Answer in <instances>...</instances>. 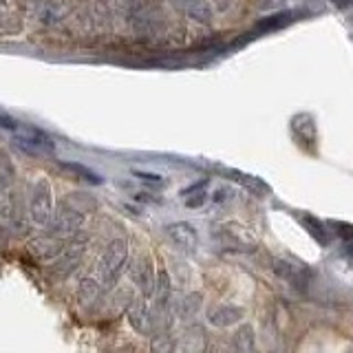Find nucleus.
I'll list each match as a JSON object with an SVG mask.
<instances>
[{"label":"nucleus","mask_w":353,"mask_h":353,"mask_svg":"<svg viewBox=\"0 0 353 353\" xmlns=\"http://www.w3.org/2000/svg\"><path fill=\"white\" fill-rule=\"evenodd\" d=\"M128 323L135 327V331L139 334H148L150 331V309L146 305V301H132V305L128 307Z\"/></svg>","instance_id":"nucleus-11"},{"label":"nucleus","mask_w":353,"mask_h":353,"mask_svg":"<svg viewBox=\"0 0 353 353\" xmlns=\"http://www.w3.org/2000/svg\"><path fill=\"white\" fill-rule=\"evenodd\" d=\"M71 9V3H66V0H47L38 11V20L42 25H58L64 18H69Z\"/></svg>","instance_id":"nucleus-9"},{"label":"nucleus","mask_w":353,"mask_h":353,"mask_svg":"<svg viewBox=\"0 0 353 353\" xmlns=\"http://www.w3.org/2000/svg\"><path fill=\"white\" fill-rule=\"evenodd\" d=\"M331 228H336V232L347 241H353V225L351 223H342V221H331Z\"/></svg>","instance_id":"nucleus-17"},{"label":"nucleus","mask_w":353,"mask_h":353,"mask_svg":"<svg viewBox=\"0 0 353 353\" xmlns=\"http://www.w3.org/2000/svg\"><path fill=\"white\" fill-rule=\"evenodd\" d=\"M16 143L29 154H42V152L53 150V141L44 135L42 130L33 128V126H22V124L16 130Z\"/></svg>","instance_id":"nucleus-5"},{"label":"nucleus","mask_w":353,"mask_h":353,"mask_svg":"<svg viewBox=\"0 0 353 353\" xmlns=\"http://www.w3.org/2000/svg\"><path fill=\"white\" fill-rule=\"evenodd\" d=\"M86 250H88V239L86 236L75 239L73 243H66V248L62 250L60 256L53 259L51 272L58 276V279H66V276L73 274L77 268H80V263L86 256Z\"/></svg>","instance_id":"nucleus-4"},{"label":"nucleus","mask_w":353,"mask_h":353,"mask_svg":"<svg viewBox=\"0 0 353 353\" xmlns=\"http://www.w3.org/2000/svg\"><path fill=\"white\" fill-rule=\"evenodd\" d=\"M130 276H132V281L137 283V287L143 294H146V296L152 294L154 281H157V279H154V270H152V263H150L148 256H139L135 261V265H132V270H130Z\"/></svg>","instance_id":"nucleus-8"},{"label":"nucleus","mask_w":353,"mask_h":353,"mask_svg":"<svg viewBox=\"0 0 353 353\" xmlns=\"http://www.w3.org/2000/svg\"><path fill=\"white\" fill-rule=\"evenodd\" d=\"M135 176H139V179H143V181H154V183L161 181V176L152 174V172H139V170H135Z\"/></svg>","instance_id":"nucleus-20"},{"label":"nucleus","mask_w":353,"mask_h":353,"mask_svg":"<svg viewBox=\"0 0 353 353\" xmlns=\"http://www.w3.org/2000/svg\"><path fill=\"white\" fill-rule=\"evenodd\" d=\"M64 170H71L73 174H77L80 179H84V181H88V183H102V176H99L95 170H91V168H86V165H82V163H73V161H62L60 163Z\"/></svg>","instance_id":"nucleus-12"},{"label":"nucleus","mask_w":353,"mask_h":353,"mask_svg":"<svg viewBox=\"0 0 353 353\" xmlns=\"http://www.w3.org/2000/svg\"><path fill=\"white\" fill-rule=\"evenodd\" d=\"M165 232H168V236H170V241L174 243V245L181 248V250L192 252L196 248V243H199L196 230L190 223H185V221H176V223H170L168 228H165Z\"/></svg>","instance_id":"nucleus-7"},{"label":"nucleus","mask_w":353,"mask_h":353,"mask_svg":"<svg viewBox=\"0 0 353 353\" xmlns=\"http://www.w3.org/2000/svg\"><path fill=\"white\" fill-rule=\"evenodd\" d=\"M305 225L309 228V234H314V239H316L318 243H323V245H327V243H329V230H325V225L320 223L318 219L305 216Z\"/></svg>","instance_id":"nucleus-15"},{"label":"nucleus","mask_w":353,"mask_h":353,"mask_svg":"<svg viewBox=\"0 0 353 353\" xmlns=\"http://www.w3.org/2000/svg\"><path fill=\"white\" fill-rule=\"evenodd\" d=\"M128 259V243L124 239H113L106 245V250L102 252L97 263V274L102 285L110 287L115 285V281L119 279V274L124 272V265Z\"/></svg>","instance_id":"nucleus-1"},{"label":"nucleus","mask_w":353,"mask_h":353,"mask_svg":"<svg viewBox=\"0 0 353 353\" xmlns=\"http://www.w3.org/2000/svg\"><path fill=\"white\" fill-rule=\"evenodd\" d=\"M64 248H66V239L53 236V234L38 236V239H33L29 243V252L38 261H53V259H58Z\"/></svg>","instance_id":"nucleus-6"},{"label":"nucleus","mask_w":353,"mask_h":353,"mask_svg":"<svg viewBox=\"0 0 353 353\" xmlns=\"http://www.w3.org/2000/svg\"><path fill=\"white\" fill-rule=\"evenodd\" d=\"M14 176H16V168H14V163H11L9 154L0 152V185L9 188L14 183Z\"/></svg>","instance_id":"nucleus-14"},{"label":"nucleus","mask_w":353,"mask_h":353,"mask_svg":"<svg viewBox=\"0 0 353 353\" xmlns=\"http://www.w3.org/2000/svg\"><path fill=\"white\" fill-rule=\"evenodd\" d=\"M82 225H84V212L64 203L58 212H53V216L47 221V234L66 239V236L77 234Z\"/></svg>","instance_id":"nucleus-3"},{"label":"nucleus","mask_w":353,"mask_h":353,"mask_svg":"<svg viewBox=\"0 0 353 353\" xmlns=\"http://www.w3.org/2000/svg\"><path fill=\"white\" fill-rule=\"evenodd\" d=\"M152 294L157 296V307H163L165 303H168V298H170V279H168V274H165V272H159L157 281H154Z\"/></svg>","instance_id":"nucleus-13"},{"label":"nucleus","mask_w":353,"mask_h":353,"mask_svg":"<svg viewBox=\"0 0 353 353\" xmlns=\"http://www.w3.org/2000/svg\"><path fill=\"white\" fill-rule=\"evenodd\" d=\"M93 9L97 18H106L108 9H110V0H93Z\"/></svg>","instance_id":"nucleus-19"},{"label":"nucleus","mask_w":353,"mask_h":353,"mask_svg":"<svg viewBox=\"0 0 353 353\" xmlns=\"http://www.w3.org/2000/svg\"><path fill=\"white\" fill-rule=\"evenodd\" d=\"M29 216L33 223L47 225V221L53 216V188L49 179H38L29 196Z\"/></svg>","instance_id":"nucleus-2"},{"label":"nucleus","mask_w":353,"mask_h":353,"mask_svg":"<svg viewBox=\"0 0 353 353\" xmlns=\"http://www.w3.org/2000/svg\"><path fill=\"white\" fill-rule=\"evenodd\" d=\"M104 294V285L99 279H93V276H84L77 285V298H80L82 305H95Z\"/></svg>","instance_id":"nucleus-10"},{"label":"nucleus","mask_w":353,"mask_h":353,"mask_svg":"<svg viewBox=\"0 0 353 353\" xmlns=\"http://www.w3.org/2000/svg\"><path fill=\"white\" fill-rule=\"evenodd\" d=\"M0 128H7L11 132H16L20 128V121H16L11 115H3V113H0Z\"/></svg>","instance_id":"nucleus-18"},{"label":"nucleus","mask_w":353,"mask_h":353,"mask_svg":"<svg viewBox=\"0 0 353 353\" xmlns=\"http://www.w3.org/2000/svg\"><path fill=\"white\" fill-rule=\"evenodd\" d=\"M203 201H205V192H199V196L196 199H190V201H188V205L196 208V205H201Z\"/></svg>","instance_id":"nucleus-21"},{"label":"nucleus","mask_w":353,"mask_h":353,"mask_svg":"<svg viewBox=\"0 0 353 353\" xmlns=\"http://www.w3.org/2000/svg\"><path fill=\"white\" fill-rule=\"evenodd\" d=\"M236 318H239V309H232V307H221L210 316V320H212L214 325H230V323H234Z\"/></svg>","instance_id":"nucleus-16"}]
</instances>
